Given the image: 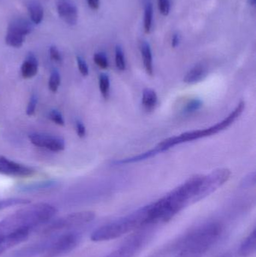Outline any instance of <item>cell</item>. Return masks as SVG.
I'll return each instance as SVG.
<instances>
[{"label": "cell", "mask_w": 256, "mask_h": 257, "mask_svg": "<svg viewBox=\"0 0 256 257\" xmlns=\"http://www.w3.org/2000/svg\"><path fill=\"white\" fill-rule=\"evenodd\" d=\"M57 213L54 205L38 203L24 207L0 220V255L25 241L34 229L46 225Z\"/></svg>", "instance_id": "cell-1"}, {"label": "cell", "mask_w": 256, "mask_h": 257, "mask_svg": "<svg viewBox=\"0 0 256 257\" xmlns=\"http://www.w3.org/2000/svg\"><path fill=\"white\" fill-rule=\"evenodd\" d=\"M203 178L204 175L192 176L156 202L147 205L150 226L169 221L183 208L193 204Z\"/></svg>", "instance_id": "cell-2"}, {"label": "cell", "mask_w": 256, "mask_h": 257, "mask_svg": "<svg viewBox=\"0 0 256 257\" xmlns=\"http://www.w3.org/2000/svg\"><path fill=\"white\" fill-rule=\"evenodd\" d=\"M147 226L150 225L147 206H145L129 215L100 226L93 231L90 238L93 241H110Z\"/></svg>", "instance_id": "cell-3"}, {"label": "cell", "mask_w": 256, "mask_h": 257, "mask_svg": "<svg viewBox=\"0 0 256 257\" xmlns=\"http://www.w3.org/2000/svg\"><path fill=\"white\" fill-rule=\"evenodd\" d=\"M220 225L210 223L188 232L187 240L175 257H203L217 241L221 234Z\"/></svg>", "instance_id": "cell-4"}, {"label": "cell", "mask_w": 256, "mask_h": 257, "mask_svg": "<svg viewBox=\"0 0 256 257\" xmlns=\"http://www.w3.org/2000/svg\"><path fill=\"white\" fill-rule=\"evenodd\" d=\"M244 108L245 102L242 101L237 105L235 109L222 121L219 122L209 128L186 132V133H182L180 136H174V137L165 139L163 142L159 143L156 148L159 151V153H162L175 145L186 143L188 142H192V141L198 140L202 138L208 137V136L216 134V133L229 127L241 115L242 113L244 111Z\"/></svg>", "instance_id": "cell-5"}, {"label": "cell", "mask_w": 256, "mask_h": 257, "mask_svg": "<svg viewBox=\"0 0 256 257\" xmlns=\"http://www.w3.org/2000/svg\"><path fill=\"white\" fill-rule=\"evenodd\" d=\"M96 217L93 211H84L72 213L57 220L50 221L42 229V234L46 235H57L63 232L74 231L93 221Z\"/></svg>", "instance_id": "cell-6"}, {"label": "cell", "mask_w": 256, "mask_h": 257, "mask_svg": "<svg viewBox=\"0 0 256 257\" xmlns=\"http://www.w3.org/2000/svg\"><path fill=\"white\" fill-rule=\"evenodd\" d=\"M81 235L75 231L63 232L51 237L49 245L41 257H61L73 250L79 244Z\"/></svg>", "instance_id": "cell-7"}, {"label": "cell", "mask_w": 256, "mask_h": 257, "mask_svg": "<svg viewBox=\"0 0 256 257\" xmlns=\"http://www.w3.org/2000/svg\"><path fill=\"white\" fill-rule=\"evenodd\" d=\"M231 172L228 169H219L204 176L198 187L194 198V203L207 197L209 195L225 184L231 176Z\"/></svg>", "instance_id": "cell-8"}, {"label": "cell", "mask_w": 256, "mask_h": 257, "mask_svg": "<svg viewBox=\"0 0 256 257\" xmlns=\"http://www.w3.org/2000/svg\"><path fill=\"white\" fill-rule=\"evenodd\" d=\"M33 28V25L27 20H15L9 24L6 33V43L12 48H21L26 36L31 33Z\"/></svg>", "instance_id": "cell-9"}, {"label": "cell", "mask_w": 256, "mask_h": 257, "mask_svg": "<svg viewBox=\"0 0 256 257\" xmlns=\"http://www.w3.org/2000/svg\"><path fill=\"white\" fill-rule=\"evenodd\" d=\"M147 232H138L126 240L106 257H134L141 250L147 237Z\"/></svg>", "instance_id": "cell-10"}, {"label": "cell", "mask_w": 256, "mask_h": 257, "mask_svg": "<svg viewBox=\"0 0 256 257\" xmlns=\"http://www.w3.org/2000/svg\"><path fill=\"white\" fill-rule=\"evenodd\" d=\"M29 138L32 144L39 148H45L54 152H60L65 149V141L59 136L33 133Z\"/></svg>", "instance_id": "cell-11"}, {"label": "cell", "mask_w": 256, "mask_h": 257, "mask_svg": "<svg viewBox=\"0 0 256 257\" xmlns=\"http://www.w3.org/2000/svg\"><path fill=\"white\" fill-rule=\"evenodd\" d=\"M35 173L33 168L16 163L0 155V174L15 177H29Z\"/></svg>", "instance_id": "cell-12"}, {"label": "cell", "mask_w": 256, "mask_h": 257, "mask_svg": "<svg viewBox=\"0 0 256 257\" xmlns=\"http://www.w3.org/2000/svg\"><path fill=\"white\" fill-rule=\"evenodd\" d=\"M57 9L59 16L66 24L74 26L78 23V9L71 0H58Z\"/></svg>", "instance_id": "cell-13"}, {"label": "cell", "mask_w": 256, "mask_h": 257, "mask_svg": "<svg viewBox=\"0 0 256 257\" xmlns=\"http://www.w3.org/2000/svg\"><path fill=\"white\" fill-rule=\"evenodd\" d=\"M39 63L36 56L30 53L21 65V72L24 78H31L37 74Z\"/></svg>", "instance_id": "cell-14"}, {"label": "cell", "mask_w": 256, "mask_h": 257, "mask_svg": "<svg viewBox=\"0 0 256 257\" xmlns=\"http://www.w3.org/2000/svg\"><path fill=\"white\" fill-rule=\"evenodd\" d=\"M207 75V68L203 64H198L190 69L185 76L183 81L186 84H193L202 81Z\"/></svg>", "instance_id": "cell-15"}, {"label": "cell", "mask_w": 256, "mask_h": 257, "mask_svg": "<svg viewBox=\"0 0 256 257\" xmlns=\"http://www.w3.org/2000/svg\"><path fill=\"white\" fill-rule=\"evenodd\" d=\"M256 250V230L254 229L246 238L243 240L238 250L239 255L241 257H248L255 253Z\"/></svg>", "instance_id": "cell-16"}, {"label": "cell", "mask_w": 256, "mask_h": 257, "mask_svg": "<svg viewBox=\"0 0 256 257\" xmlns=\"http://www.w3.org/2000/svg\"><path fill=\"white\" fill-rule=\"evenodd\" d=\"M140 49H141V56H142L143 62H144V69L148 75H153V54H152L150 44L144 41L141 42Z\"/></svg>", "instance_id": "cell-17"}, {"label": "cell", "mask_w": 256, "mask_h": 257, "mask_svg": "<svg viewBox=\"0 0 256 257\" xmlns=\"http://www.w3.org/2000/svg\"><path fill=\"white\" fill-rule=\"evenodd\" d=\"M28 13L32 22L39 24L44 18V9L38 2H31L28 5Z\"/></svg>", "instance_id": "cell-18"}, {"label": "cell", "mask_w": 256, "mask_h": 257, "mask_svg": "<svg viewBox=\"0 0 256 257\" xmlns=\"http://www.w3.org/2000/svg\"><path fill=\"white\" fill-rule=\"evenodd\" d=\"M158 102L157 94L154 90L150 88L144 89L143 91L142 104L147 111L154 109Z\"/></svg>", "instance_id": "cell-19"}, {"label": "cell", "mask_w": 256, "mask_h": 257, "mask_svg": "<svg viewBox=\"0 0 256 257\" xmlns=\"http://www.w3.org/2000/svg\"><path fill=\"white\" fill-rule=\"evenodd\" d=\"M153 20V7L151 2L147 1L144 6V32L149 34L151 32Z\"/></svg>", "instance_id": "cell-20"}, {"label": "cell", "mask_w": 256, "mask_h": 257, "mask_svg": "<svg viewBox=\"0 0 256 257\" xmlns=\"http://www.w3.org/2000/svg\"><path fill=\"white\" fill-rule=\"evenodd\" d=\"M56 185L54 181H45V182L35 183L33 184L24 186L22 188L24 191H36V190H46L52 188Z\"/></svg>", "instance_id": "cell-21"}, {"label": "cell", "mask_w": 256, "mask_h": 257, "mask_svg": "<svg viewBox=\"0 0 256 257\" xmlns=\"http://www.w3.org/2000/svg\"><path fill=\"white\" fill-rule=\"evenodd\" d=\"M99 90L102 96L108 99L110 94V78L106 74H101L99 80Z\"/></svg>", "instance_id": "cell-22"}, {"label": "cell", "mask_w": 256, "mask_h": 257, "mask_svg": "<svg viewBox=\"0 0 256 257\" xmlns=\"http://www.w3.org/2000/svg\"><path fill=\"white\" fill-rule=\"evenodd\" d=\"M115 64L118 70L124 71L126 69V59L123 48L120 45H117L115 48Z\"/></svg>", "instance_id": "cell-23"}, {"label": "cell", "mask_w": 256, "mask_h": 257, "mask_svg": "<svg viewBox=\"0 0 256 257\" xmlns=\"http://www.w3.org/2000/svg\"><path fill=\"white\" fill-rule=\"evenodd\" d=\"M60 75L57 70L53 71L50 76L49 82H48V87H49L51 91L56 93L58 90L60 84Z\"/></svg>", "instance_id": "cell-24"}, {"label": "cell", "mask_w": 256, "mask_h": 257, "mask_svg": "<svg viewBox=\"0 0 256 257\" xmlns=\"http://www.w3.org/2000/svg\"><path fill=\"white\" fill-rule=\"evenodd\" d=\"M95 63L101 69H106L108 67V60L104 53H96L93 57Z\"/></svg>", "instance_id": "cell-25"}, {"label": "cell", "mask_w": 256, "mask_h": 257, "mask_svg": "<svg viewBox=\"0 0 256 257\" xmlns=\"http://www.w3.org/2000/svg\"><path fill=\"white\" fill-rule=\"evenodd\" d=\"M158 8L163 16H168L171 10V2L170 0H158Z\"/></svg>", "instance_id": "cell-26"}, {"label": "cell", "mask_w": 256, "mask_h": 257, "mask_svg": "<svg viewBox=\"0 0 256 257\" xmlns=\"http://www.w3.org/2000/svg\"><path fill=\"white\" fill-rule=\"evenodd\" d=\"M49 116L50 119L56 124L60 125V126H63L65 124L64 118L60 111L53 110L50 112Z\"/></svg>", "instance_id": "cell-27"}, {"label": "cell", "mask_w": 256, "mask_h": 257, "mask_svg": "<svg viewBox=\"0 0 256 257\" xmlns=\"http://www.w3.org/2000/svg\"><path fill=\"white\" fill-rule=\"evenodd\" d=\"M203 102L200 99H193L189 102L185 108V112L192 113L197 111L202 106Z\"/></svg>", "instance_id": "cell-28"}, {"label": "cell", "mask_w": 256, "mask_h": 257, "mask_svg": "<svg viewBox=\"0 0 256 257\" xmlns=\"http://www.w3.org/2000/svg\"><path fill=\"white\" fill-rule=\"evenodd\" d=\"M77 63L78 69L83 76H87L89 75V68L85 60L81 57H77Z\"/></svg>", "instance_id": "cell-29"}, {"label": "cell", "mask_w": 256, "mask_h": 257, "mask_svg": "<svg viewBox=\"0 0 256 257\" xmlns=\"http://www.w3.org/2000/svg\"><path fill=\"white\" fill-rule=\"evenodd\" d=\"M38 99L36 95H33L30 98V102L27 108V114L28 116H32L36 111V106H37Z\"/></svg>", "instance_id": "cell-30"}, {"label": "cell", "mask_w": 256, "mask_h": 257, "mask_svg": "<svg viewBox=\"0 0 256 257\" xmlns=\"http://www.w3.org/2000/svg\"><path fill=\"white\" fill-rule=\"evenodd\" d=\"M50 57L53 61L60 63L62 61V56L58 48L56 46H51L49 50Z\"/></svg>", "instance_id": "cell-31"}, {"label": "cell", "mask_w": 256, "mask_h": 257, "mask_svg": "<svg viewBox=\"0 0 256 257\" xmlns=\"http://www.w3.org/2000/svg\"><path fill=\"white\" fill-rule=\"evenodd\" d=\"M77 134L79 137L83 138L86 135V127L81 121H77L76 123Z\"/></svg>", "instance_id": "cell-32"}, {"label": "cell", "mask_w": 256, "mask_h": 257, "mask_svg": "<svg viewBox=\"0 0 256 257\" xmlns=\"http://www.w3.org/2000/svg\"><path fill=\"white\" fill-rule=\"evenodd\" d=\"M89 7L93 10H98L100 6V0H87Z\"/></svg>", "instance_id": "cell-33"}, {"label": "cell", "mask_w": 256, "mask_h": 257, "mask_svg": "<svg viewBox=\"0 0 256 257\" xmlns=\"http://www.w3.org/2000/svg\"><path fill=\"white\" fill-rule=\"evenodd\" d=\"M180 35H179L178 33H174V34L173 35L172 38H171V46L174 48H177L179 44H180Z\"/></svg>", "instance_id": "cell-34"}, {"label": "cell", "mask_w": 256, "mask_h": 257, "mask_svg": "<svg viewBox=\"0 0 256 257\" xmlns=\"http://www.w3.org/2000/svg\"><path fill=\"white\" fill-rule=\"evenodd\" d=\"M219 257H236L235 254L231 252H228V253H225L224 254L221 255Z\"/></svg>", "instance_id": "cell-35"}, {"label": "cell", "mask_w": 256, "mask_h": 257, "mask_svg": "<svg viewBox=\"0 0 256 257\" xmlns=\"http://www.w3.org/2000/svg\"><path fill=\"white\" fill-rule=\"evenodd\" d=\"M249 3H250L252 6H255L256 0H249Z\"/></svg>", "instance_id": "cell-36"}]
</instances>
